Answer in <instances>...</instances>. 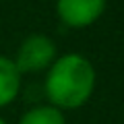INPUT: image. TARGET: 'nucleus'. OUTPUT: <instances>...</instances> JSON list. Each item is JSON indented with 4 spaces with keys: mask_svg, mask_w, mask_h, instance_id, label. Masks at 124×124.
Returning a JSON list of instances; mask_svg holds the SVG:
<instances>
[{
    "mask_svg": "<svg viewBox=\"0 0 124 124\" xmlns=\"http://www.w3.org/2000/svg\"><path fill=\"white\" fill-rule=\"evenodd\" d=\"M95 87L93 64L83 54H64L56 58L46 77V93L54 108H75L83 106Z\"/></svg>",
    "mask_w": 124,
    "mask_h": 124,
    "instance_id": "obj_1",
    "label": "nucleus"
},
{
    "mask_svg": "<svg viewBox=\"0 0 124 124\" xmlns=\"http://www.w3.org/2000/svg\"><path fill=\"white\" fill-rule=\"evenodd\" d=\"M56 60V46L48 35L41 33H33V35L25 37L17 52V60L15 66L19 72H37L44 68L52 66V62Z\"/></svg>",
    "mask_w": 124,
    "mask_h": 124,
    "instance_id": "obj_2",
    "label": "nucleus"
},
{
    "mask_svg": "<svg viewBox=\"0 0 124 124\" xmlns=\"http://www.w3.org/2000/svg\"><path fill=\"white\" fill-rule=\"evenodd\" d=\"M106 8V0H58L56 10L64 25L81 29L97 21Z\"/></svg>",
    "mask_w": 124,
    "mask_h": 124,
    "instance_id": "obj_3",
    "label": "nucleus"
},
{
    "mask_svg": "<svg viewBox=\"0 0 124 124\" xmlns=\"http://www.w3.org/2000/svg\"><path fill=\"white\" fill-rule=\"evenodd\" d=\"M19 87H21V72L17 70L10 58L0 56V108L17 97Z\"/></svg>",
    "mask_w": 124,
    "mask_h": 124,
    "instance_id": "obj_4",
    "label": "nucleus"
},
{
    "mask_svg": "<svg viewBox=\"0 0 124 124\" xmlns=\"http://www.w3.org/2000/svg\"><path fill=\"white\" fill-rule=\"evenodd\" d=\"M19 124H64V116L54 106H35L23 114Z\"/></svg>",
    "mask_w": 124,
    "mask_h": 124,
    "instance_id": "obj_5",
    "label": "nucleus"
},
{
    "mask_svg": "<svg viewBox=\"0 0 124 124\" xmlns=\"http://www.w3.org/2000/svg\"><path fill=\"white\" fill-rule=\"evenodd\" d=\"M0 124H6V122H4V120H2V118H0Z\"/></svg>",
    "mask_w": 124,
    "mask_h": 124,
    "instance_id": "obj_6",
    "label": "nucleus"
}]
</instances>
